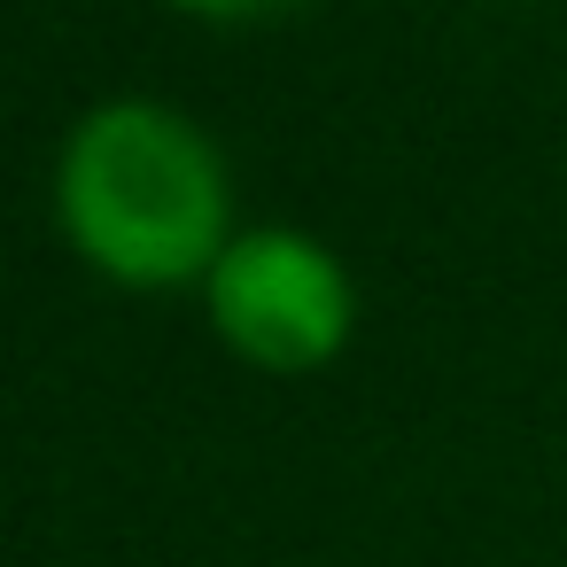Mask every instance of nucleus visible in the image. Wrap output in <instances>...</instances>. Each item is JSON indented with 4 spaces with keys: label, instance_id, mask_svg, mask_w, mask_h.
<instances>
[{
    "label": "nucleus",
    "instance_id": "f257e3e1",
    "mask_svg": "<svg viewBox=\"0 0 567 567\" xmlns=\"http://www.w3.org/2000/svg\"><path fill=\"white\" fill-rule=\"evenodd\" d=\"M63 226L110 280L172 288L226 257L218 148L164 102H110L63 148Z\"/></svg>",
    "mask_w": 567,
    "mask_h": 567
},
{
    "label": "nucleus",
    "instance_id": "7ed1b4c3",
    "mask_svg": "<svg viewBox=\"0 0 567 567\" xmlns=\"http://www.w3.org/2000/svg\"><path fill=\"white\" fill-rule=\"evenodd\" d=\"M179 9H195V17H226V24H249V17H280V9H296V0H179Z\"/></svg>",
    "mask_w": 567,
    "mask_h": 567
},
{
    "label": "nucleus",
    "instance_id": "f03ea898",
    "mask_svg": "<svg viewBox=\"0 0 567 567\" xmlns=\"http://www.w3.org/2000/svg\"><path fill=\"white\" fill-rule=\"evenodd\" d=\"M350 272L288 226L234 234L226 257L210 265V327L265 373H303L327 365L350 342Z\"/></svg>",
    "mask_w": 567,
    "mask_h": 567
}]
</instances>
